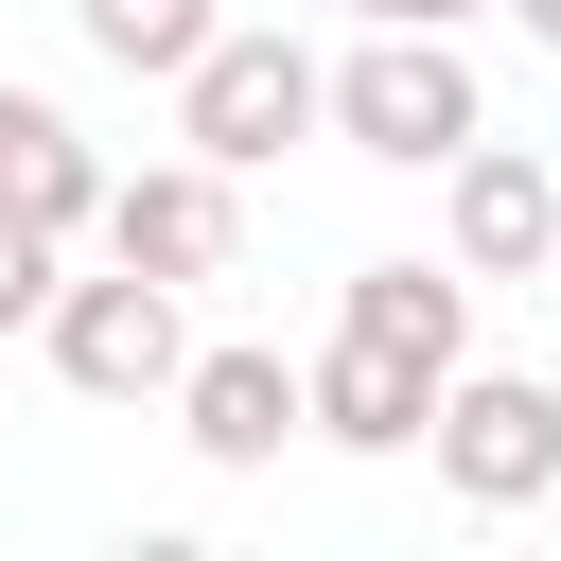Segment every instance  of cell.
Returning <instances> with one entry per match:
<instances>
[{
	"label": "cell",
	"mask_w": 561,
	"mask_h": 561,
	"mask_svg": "<svg viewBox=\"0 0 561 561\" xmlns=\"http://www.w3.org/2000/svg\"><path fill=\"white\" fill-rule=\"evenodd\" d=\"M316 123H333L351 158H386V175H438V158L491 123V88H473L456 35H421V18H351V53H316Z\"/></svg>",
	"instance_id": "6da1fadb"
},
{
	"label": "cell",
	"mask_w": 561,
	"mask_h": 561,
	"mask_svg": "<svg viewBox=\"0 0 561 561\" xmlns=\"http://www.w3.org/2000/svg\"><path fill=\"white\" fill-rule=\"evenodd\" d=\"M280 140H316V53H298L280 18H210V35H193V70H175V158L263 175Z\"/></svg>",
	"instance_id": "7a4b0ae2"
},
{
	"label": "cell",
	"mask_w": 561,
	"mask_h": 561,
	"mask_svg": "<svg viewBox=\"0 0 561 561\" xmlns=\"http://www.w3.org/2000/svg\"><path fill=\"white\" fill-rule=\"evenodd\" d=\"M421 456H438V491L456 508H543L561 491V386L543 368H438V403H421Z\"/></svg>",
	"instance_id": "3957f363"
},
{
	"label": "cell",
	"mask_w": 561,
	"mask_h": 561,
	"mask_svg": "<svg viewBox=\"0 0 561 561\" xmlns=\"http://www.w3.org/2000/svg\"><path fill=\"white\" fill-rule=\"evenodd\" d=\"M35 351H53V386H88V403H158L175 351H193V316H175V280L105 263V280H53V298H35Z\"/></svg>",
	"instance_id": "277c9868"
},
{
	"label": "cell",
	"mask_w": 561,
	"mask_h": 561,
	"mask_svg": "<svg viewBox=\"0 0 561 561\" xmlns=\"http://www.w3.org/2000/svg\"><path fill=\"white\" fill-rule=\"evenodd\" d=\"M105 263H140V280H228L245 263V175H210V158H140V175H105Z\"/></svg>",
	"instance_id": "5b68a950"
},
{
	"label": "cell",
	"mask_w": 561,
	"mask_h": 561,
	"mask_svg": "<svg viewBox=\"0 0 561 561\" xmlns=\"http://www.w3.org/2000/svg\"><path fill=\"white\" fill-rule=\"evenodd\" d=\"M438 263H456V280H543V263H561V175L473 123V140L438 158Z\"/></svg>",
	"instance_id": "8992f818"
},
{
	"label": "cell",
	"mask_w": 561,
	"mask_h": 561,
	"mask_svg": "<svg viewBox=\"0 0 561 561\" xmlns=\"http://www.w3.org/2000/svg\"><path fill=\"white\" fill-rule=\"evenodd\" d=\"M175 438L210 456V473H263L280 438H298V351H263V333H228V351H175Z\"/></svg>",
	"instance_id": "52a82bcc"
},
{
	"label": "cell",
	"mask_w": 561,
	"mask_h": 561,
	"mask_svg": "<svg viewBox=\"0 0 561 561\" xmlns=\"http://www.w3.org/2000/svg\"><path fill=\"white\" fill-rule=\"evenodd\" d=\"M421 403H438V368H403L368 333H333L298 368V438H333V456H421Z\"/></svg>",
	"instance_id": "ba28073f"
},
{
	"label": "cell",
	"mask_w": 561,
	"mask_h": 561,
	"mask_svg": "<svg viewBox=\"0 0 561 561\" xmlns=\"http://www.w3.org/2000/svg\"><path fill=\"white\" fill-rule=\"evenodd\" d=\"M0 210H35L53 245H88V210H105V158H88V123H70L53 88H18V70H0Z\"/></svg>",
	"instance_id": "9c48e42d"
},
{
	"label": "cell",
	"mask_w": 561,
	"mask_h": 561,
	"mask_svg": "<svg viewBox=\"0 0 561 561\" xmlns=\"http://www.w3.org/2000/svg\"><path fill=\"white\" fill-rule=\"evenodd\" d=\"M333 333H368V351H403V368H456V351H473V280H456V263H351Z\"/></svg>",
	"instance_id": "30bf717a"
},
{
	"label": "cell",
	"mask_w": 561,
	"mask_h": 561,
	"mask_svg": "<svg viewBox=\"0 0 561 561\" xmlns=\"http://www.w3.org/2000/svg\"><path fill=\"white\" fill-rule=\"evenodd\" d=\"M210 18H228V0H70V35H88L105 70H140V88H175Z\"/></svg>",
	"instance_id": "8fae6325"
},
{
	"label": "cell",
	"mask_w": 561,
	"mask_h": 561,
	"mask_svg": "<svg viewBox=\"0 0 561 561\" xmlns=\"http://www.w3.org/2000/svg\"><path fill=\"white\" fill-rule=\"evenodd\" d=\"M70 280V245L35 228V210H0V333H35V298Z\"/></svg>",
	"instance_id": "7c38bea8"
},
{
	"label": "cell",
	"mask_w": 561,
	"mask_h": 561,
	"mask_svg": "<svg viewBox=\"0 0 561 561\" xmlns=\"http://www.w3.org/2000/svg\"><path fill=\"white\" fill-rule=\"evenodd\" d=\"M333 18H421V35H456L473 0H333Z\"/></svg>",
	"instance_id": "4fadbf2b"
},
{
	"label": "cell",
	"mask_w": 561,
	"mask_h": 561,
	"mask_svg": "<svg viewBox=\"0 0 561 561\" xmlns=\"http://www.w3.org/2000/svg\"><path fill=\"white\" fill-rule=\"evenodd\" d=\"M508 18H526V35H543V53H561V0H508Z\"/></svg>",
	"instance_id": "5bb4252c"
}]
</instances>
